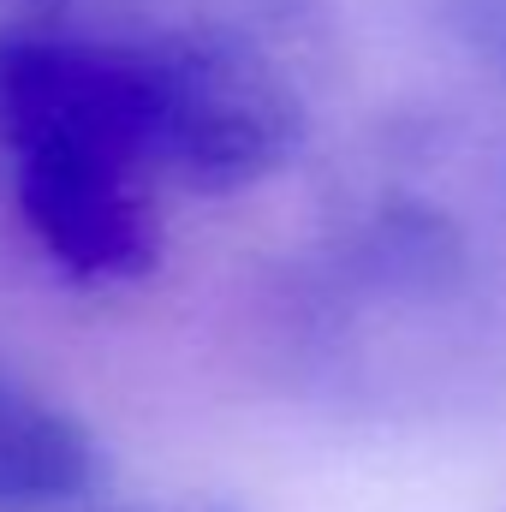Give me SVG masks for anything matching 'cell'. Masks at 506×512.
<instances>
[{
	"instance_id": "obj_1",
	"label": "cell",
	"mask_w": 506,
	"mask_h": 512,
	"mask_svg": "<svg viewBox=\"0 0 506 512\" xmlns=\"http://www.w3.org/2000/svg\"><path fill=\"white\" fill-rule=\"evenodd\" d=\"M96 489L90 429L0 364V512H66Z\"/></svg>"
}]
</instances>
